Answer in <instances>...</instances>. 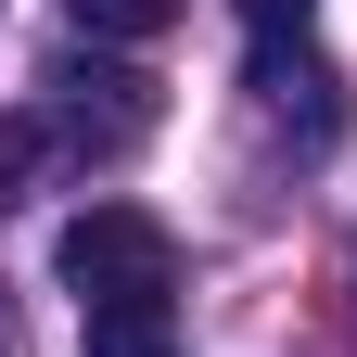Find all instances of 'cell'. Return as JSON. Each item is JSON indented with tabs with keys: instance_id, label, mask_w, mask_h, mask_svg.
Here are the masks:
<instances>
[{
	"instance_id": "1",
	"label": "cell",
	"mask_w": 357,
	"mask_h": 357,
	"mask_svg": "<svg viewBox=\"0 0 357 357\" xmlns=\"http://www.w3.org/2000/svg\"><path fill=\"white\" fill-rule=\"evenodd\" d=\"M52 268H64L77 319L89 306H141V294H178V230L153 204H77L64 243H52Z\"/></svg>"
},
{
	"instance_id": "2",
	"label": "cell",
	"mask_w": 357,
	"mask_h": 357,
	"mask_svg": "<svg viewBox=\"0 0 357 357\" xmlns=\"http://www.w3.org/2000/svg\"><path fill=\"white\" fill-rule=\"evenodd\" d=\"M89 357H178V294H141V306H89Z\"/></svg>"
},
{
	"instance_id": "3",
	"label": "cell",
	"mask_w": 357,
	"mask_h": 357,
	"mask_svg": "<svg viewBox=\"0 0 357 357\" xmlns=\"http://www.w3.org/2000/svg\"><path fill=\"white\" fill-rule=\"evenodd\" d=\"M52 153H77V141H64L52 115H0V204H26V192H38V166H52Z\"/></svg>"
},
{
	"instance_id": "4",
	"label": "cell",
	"mask_w": 357,
	"mask_h": 357,
	"mask_svg": "<svg viewBox=\"0 0 357 357\" xmlns=\"http://www.w3.org/2000/svg\"><path fill=\"white\" fill-rule=\"evenodd\" d=\"M306 26H319V0H243V38H255V64H268V77L306 52Z\"/></svg>"
},
{
	"instance_id": "5",
	"label": "cell",
	"mask_w": 357,
	"mask_h": 357,
	"mask_svg": "<svg viewBox=\"0 0 357 357\" xmlns=\"http://www.w3.org/2000/svg\"><path fill=\"white\" fill-rule=\"evenodd\" d=\"M77 38H166L178 26V0H64Z\"/></svg>"
},
{
	"instance_id": "6",
	"label": "cell",
	"mask_w": 357,
	"mask_h": 357,
	"mask_svg": "<svg viewBox=\"0 0 357 357\" xmlns=\"http://www.w3.org/2000/svg\"><path fill=\"white\" fill-rule=\"evenodd\" d=\"M0 357H13V306H0Z\"/></svg>"
}]
</instances>
